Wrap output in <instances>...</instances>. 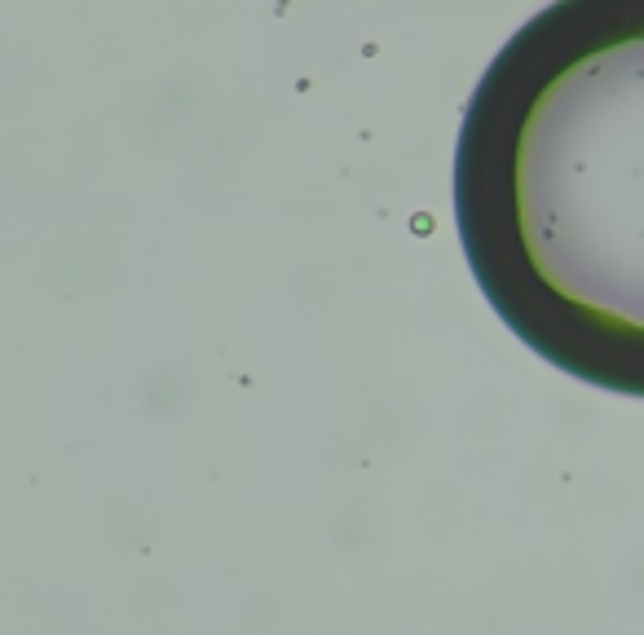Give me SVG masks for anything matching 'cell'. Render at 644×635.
Listing matches in <instances>:
<instances>
[{
	"label": "cell",
	"mask_w": 644,
	"mask_h": 635,
	"mask_svg": "<svg viewBox=\"0 0 644 635\" xmlns=\"http://www.w3.org/2000/svg\"><path fill=\"white\" fill-rule=\"evenodd\" d=\"M644 0H561L481 75L455 150L464 256L539 358L627 398L640 340Z\"/></svg>",
	"instance_id": "cell-1"
}]
</instances>
